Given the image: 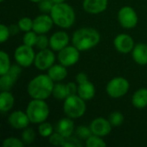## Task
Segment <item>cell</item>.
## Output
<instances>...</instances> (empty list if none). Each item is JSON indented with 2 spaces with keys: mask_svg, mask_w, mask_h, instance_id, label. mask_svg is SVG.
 Here are the masks:
<instances>
[{
  "mask_svg": "<svg viewBox=\"0 0 147 147\" xmlns=\"http://www.w3.org/2000/svg\"><path fill=\"white\" fill-rule=\"evenodd\" d=\"M54 82L48 74H40L28 84V94L33 99H47L53 93Z\"/></svg>",
  "mask_w": 147,
  "mask_h": 147,
  "instance_id": "obj_1",
  "label": "cell"
},
{
  "mask_svg": "<svg viewBox=\"0 0 147 147\" xmlns=\"http://www.w3.org/2000/svg\"><path fill=\"white\" fill-rule=\"evenodd\" d=\"M101 40L99 32L92 28H81L72 35V45L80 52L88 51L95 47Z\"/></svg>",
  "mask_w": 147,
  "mask_h": 147,
  "instance_id": "obj_2",
  "label": "cell"
},
{
  "mask_svg": "<svg viewBox=\"0 0 147 147\" xmlns=\"http://www.w3.org/2000/svg\"><path fill=\"white\" fill-rule=\"evenodd\" d=\"M50 16L55 25L62 28H71L76 20V14L73 8L68 3H55L50 12Z\"/></svg>",
  "mask_w": 147,
  "mask_h": 147,
  "instance_id": "obj_3",
  "label": "cell"
},
{
  "mask_svg": "<svg viewBox=\"0 0 147 147\" xmlns=\"http://www.w3.org/2000/svg\"><path fill=\"white\" fill-rule=\"evenodd\" d=\"M26 113L31 123L40 124L47 121L49 116L50 109L45 100L33 99L28 104Z\"/></svg>",
  "mask_w": 147,
  "mask_h": 147,
  "instance_id": "obj_4",
  "label": "cell"
},
{
  "mask_svg": "<svg viewBox=\"0 0 147 147\" xmlns=\"http://www.w3.org/2000/svg\"><path fill=\"white\" fill-rule=\"evenodd\" d=\"M63 110L67 117L71 119L80 118L84 115L86 111L85 101L82 99L78 94L69 96L64 100Z\"/></svg>",
  "mask_w": 147,
  "mask_h": 147,
  "instance_id": "obj_5",
  "label": "cell"
},
{
  "mask_svg": "<svg viewBox=\"0 0 147 147\" xmlns=\"http://www.w3.org/2000/svg\"><path fill=\"white\" fill-rule=\"evenodd\" d=\"M129 87V82L125 78L115 77L108 83L106 92L112 98H120L128 92Z\"/></svg>",
  "mask_w": 147,
  "mask_h": 147,
  "instance_id": "obj_6",
  "label": "cell"
},
{
  "mask_svg": "<svg viewBox=\"0 0 147 147\" xmlns=\"http://www.w3.org/2000/svg\"><path fill=\"white\" fill-rule=\"evenodd\" d=\"M35 53L32 47L27 46L25 44L19 46L15 51V59L16 64L22 67H29L34 64Z\"/></svg>",
  "mask_w": 147,
  "mask_h": 147,
  "instance_id": "obj_7",
  "label": "cell"
},
{
  "mask_svg": "<svg viewBox=\"0 0 147 147\" xmlns=\"http://www.w3.org/2000/svg\"><path fill=\"white\" fill-rule=\"evenodd\" d=\"M118 21L124 28H134L138 24V15L134 8L123 6L118 11Z\"/></svg>",
  "mask_w": 147,
  "mask_h": 147,
  "instance_id": "obj_8",
  "label": "cell"
},
{
  "mask_svg": "<svg viewBox=\"0 0 147 147\" xmlns=\"http://www.w3.org/2000/svg\"><path fill=\"white\" fill-rule=\"evenodd\" d=\"M80 51L75 46H67L62 50L59 51L58 59L59 64L65 67L72 66L79 60Z\"/></svg>",
  "mask_w": 147,
  "mask_h": 147,
  "instance_id": "obj_9",
  "label": "cell"
},
{
  "mask_svg": "<svg viewBox=\"0 0 147 147\" xmlns=\"http://www.w3.org/2000/svg\"><path fill=\"white\" fill-rule=\"evenodd\" d=\"M22 73V66L18 64L11 65L10 69L7 73L3 74L0 78V89L2 91L8 90L9 91L14 84L16 83L19 76Z\"/></svg>",
  "mask_w": 147,
  "mask_h": 147,
  "instance_id": "obj_10",
  "label": "cell"
},
{
  "mask_svg": "<svg viewBox=\"0 0 147 147\" xmlns=\"http://www.w3.org/2000/svg\"><path fill=\"white\" fill-rule=\"evenodd\" d=\"M55 62V54L53 50L48 48L40 50L36 55L34 59V65L37 69L40 71L48 70Z\"/></svg>",
  "mask_w": 147,
  "mask_h": 147,
  "instance_id": "obj_11",
  "label": "cell"
},
{
  "mask_svg": "<svg viewBox=\"0 0 147 147\" xmlns=\"http://www.w3.org/2000/svg\"><path fill=\"white\" fill-rule=\"evenodd\" d=\"M53 24L54 22L51 16L44 13L37 16L33 20V30L38 34H44L51 30Z\"/></svg>",
  "mask_w": 147,
  "mask_h": 147,
  "instance_id": "obj_12",
  "label": "cell"
},
{
  "mask_svg": "<svg viewBox=\"0 0 147 147\" xmlns=\"http://www.w3.org/2000/svg\"><path fill=\"white\" fill-rule=\"evenodd\" d=\"M90 130L92 134L105 137L109 135L112 130V125L109 122V119H105L103 117H98L94 119L90 124Z\"/></svg>",
  "mask_w": 147,
  "mask_h": 147,
  "instance_id": "obj_13",
  "label": "cell"
},
{
  "mask_svg": "<svg viewBox=\"0 0 147 147\" xmlns=\"http://www.w3.org/2000/svg\"><path fill=\"white\" fill-rule=\"evenodd\" d=\"M114 46L115 49L121 53H129L134 47V39L127 34H120L114 40Z\"/></svg>",
  "mask_w": 147,
  "mask_h": 147,
  "instance_id": "obj_14",
  "label": "cell"
},
{
  "mask_svg": "<svg viewBox=\"0 0 147 147\" xmlns=\"http://www.w3.org/2000/svg\"><path fill=\"white\" fill-rule=\"evenodd\" d=\"M8 122L12 128L21 130L28 127V124L30 123V121L26 112L16 110L12 112L9 115Z\"/></svg>",
  "mask_w": 147,
  "mask_h": 147,
  "instance_id": "obj_15",
  "label": "cell"
},
{
  "mask_svg": "<svg viewBox=\"0 0 147 147\" xmlns=\"http://www.w3.org/2000/svg\"><path fill=\"white\" fill-rule=\"evenodd\" d=\"M70 37L65 31H57L49 38V46L53 51H60L68 46Z\"/></svg>",
  "mask_w": 147,
  "mask_h": 147,
  "instance_id": "obj_16",
  "label": "cell"
},
{
  "mask_svg": "<svg viewBox=\"0 0 147 147\" xmlns=\"http://www.w3.org/2000/svg\"><path fill=\"white\" fill-rule=\"evenodd\" d=\"M108 7V0H84L83 8L90 14H99Z\"/></svg>",
  "mask_w": 147,
  "mask_h": 147,
  "instance_id": "obj_17",
  "label": "cell"
},
{
  "mask_svg": "<svg viewBox=\"0 0 147 147\" xmlns=\"http://www.w3.org/2000/svg\"><path fill=\"white\" fill-rule=\"evenodd\" d=\"M55 130L56 132L62 134L64 137L68 138L71 136L72 134L75 132V125L71 118L70 117L63 118L58 121L55 127Z\"/></svg>",
  "mask_w": 147,
  "mask_h": 147,
  "instance_id": "obj_18",
  "label": "cell"
},
{
  "mask_svg": "<svg viewBox=\"0 0 147 147\" xmlns=\"http://www.w3.org/2000/svg\"><path fill=\"white\" fill-rule=\"evenodd\" d=\"M78 95L84 101L91 100L96 95V87L90 80L78 84Z\"/></svg>",
  "mask_w": 147,
  "mask_h": 147,
  "instance_id": "obj_19",
  "label": "cell"
},
{
  "mask_svg": "<svg viewBox=\"0 0 147 147\" xmlns=\"http://www.w3.org/2000/svg\"><path fill=\"white\" fill-rule=\"evenodd\" d=\"M134 60L140 65H147V45L145 43H139L134 46L132 51Z\"/></svg>",
  "mask_w": 147,
  "mask_h": 147,
  "instance_id": "obj_20",
  "label": "cell"
},
{
  "mask_svg": "<svg viewBox=\"0 0 147 147\" xmlns=\"http://www.w3.org/2000/svg\"><path fill=\"white\" fill-rule=\"evenodd\" d=\"M48 76L53 82H60L67 77V69L63 65H53L48 69Z\"/></svg>",
  "mask_w": 147,
  "mask_h": 147,
  "instance_id": "obj_21",
  "label": "cell"
},
{
  "mask_svg": "<svg viewBox=\"0 0 147 147\" xmlns=\"http://www.w3.org/2000/svg\"><path fill=\"white\" fill-rule=\"evenodd\" d=\"M132 103L136 109H145L147 107V89L141 88L134 92L132 97Z\"/></svg>",
  "mask_w": 147,
  "mask_h": 147,
  "instance_id": "obj_22",
  "label": "cell"
},
{
  "mask_svg": "<svg viewBox=\"0 0 147 147\" xmlns=\"http://www.w3.org/2000/svg\"><path fill=\"white\" fill-rule=\"evenodd\" d=\"M15 103L14 96L8 90L2 91L0 94V110L2 113L9 111Z\"/></svg>",
  "mask_w": 147,
  "mask_h": 147,
  "instance_id": "obj_23",
  "label": "cell"
},
{
  "mask_svg": "<svg viewBox=\"0 0 147 147\" xmlns=\"http://www.w3.org/2000/svg\"><path fill=\"white\" fill-rule=\"evenodd\" d=\"M52 95L53 96L54 98L58 100H65L68 96L66 84L57 82V84H55L53 86Z\"/></svg>",
  "mask_w": 147,
  "mask_h": 147,
  "instance_id": "obj_24",
  "label": "cell"
},
{
  "mask_svg": "<svg viewBox=\"0 0 147 147\" xmlns=\"http://www.w3.org/2000/svg\"><path fill=\"white\" fill-rule=\"evenodd\" d=\"M10 60L9 56L7 53L4 51L0 52V76L5 74L8 72V71L10 69Z\"/></svg>",
  "mask_w": 147,
  "mask_h": 147,
  "instance_id": "obj_25",
  "label": "cell"
},
{
  "mask_svg": "<svg viewBox=\"0 0 147 147\" xmlns=\"http://www.w3.org/2000/svg\"><path fill=\"white\" fill-rule=\"evenodd\" d=\"M102 138V137L92 134L85 140V146L87 147H105L107 144Z\"/></svg>",
  "mask_w": 147,
  "mask_h": 147,
  "instance_id": "obj_26",
  "label": "cell"
},
{
  "mask_svg": "<svg viewBox=\"0 0 147 147\" xmlns=\"http://www.w3.org/2000/svg\"><path fill=\"white\" fill-rule=\"evenodd\" d=\"M38 133L43 138H49V136L53 133V127L49 122L44 121L39 124Z\"/></svg>",
  "mask_w": 147,
  "mask_h": 147,
  "instance_id": "obj_27",
  "label": "cell"
},
{
  "mask_svg": "<svg viewBox=\"0 0 147 147\" xmlns=\"http://www.w3.org/2000/svg\"><path fill=\"white\" fill-rule=\"evenodd\" d=\"M35 140V132L31 127H26L22 133V140L24 145H31Z\"/></svg>",
  "mask_w": 147,
  "mask_h": 147,
  "instance_id": "obj_28",
  "label": "cell"
},
{
  "mask_svg": "<svg viewBox=\"0 0 147 147\" xmlns=\"http://www.w3.org/2000/svg\"><path fill=\"white\" fill-rule=\"evenodd\" d=\"M109 121L112 127H120L124 122V115L119 111H115L109 115Z\"/></svg>",
  "mask_w": 147,
  "mask_h": 147,
  "instance_id": "obj_29",
  "label": "cell"
},
{
  "mask_svg": "<svg viewBox=\"0 0 147 147\" xmlns=\"http://www.w3.org/2000/svg\"><path fill=\"white\" fill-rule=\"evenodd\" d=\"M38 34L35 33L34 30L28 31V32H25V34L23 35V44L29 46V47H34L36 45V41H37V35Z\"/></svg>",
  "mask_w": 147,
  "mask_h": 147,
  "instance_id": "obj_30",
  "label": "cell"
},
{
  "mask_svg": "<svg viewBox=\"0 0 147 147\" xmlns=\"http://www.w3.org/2000/svg\"><path fill=\"white\" fill-rule=\"evenodd\" d=\"M17 25L20 30L22 32H28V31L33 30V20L29 17H27V16L22 17L18 21Z\"/></svg>",
  "mask_w": 147,
  "mask_h": 147,
  "instance_id": "obj_31",
  "label": "cell"
},
{
  "mask_svg": "<svg viewBox=\"0 0 147 147\" xmlns=\"http://www.w3.org/2000/svg\"><path fill=\"white\" fill-rule=\"evenodd\" d=\"M75 133L77 137H78L80 140H86L90 135H92L90 127L87 126H78L75 129Z\"/></svg>",
  "mask_w": 147,
  "mask_h": 147,
  "instance_id": "obj_32",
  "label": "cell"
},
{
  "mask_svg": "<svg viewBox=\"0 0 147 147\" xmlns=\"http://www.w3.org/2000/svg\"><path fill=\"white\" fill-rule=\"evenodd\" d=\"M65 137H64L62 134H60L59 133L56 132V133H53L50 136H49V143L53 146H63L65 142Z\"/></svg>",
  "mask_w": 147,
  "mask_h": 147,
  "instance_id": "obj_33",
  "label": "cell"
},
{
  "mask_svg": "<svg viewBox=\"0 0 147 147\" xmlns=\"http://www.w3.org/2000/svg\"><path fill=\"white\" fill-rule=\"evenodd\" d=\"M2 146L3 147H23L25 145L22 140L15 137H9L3 141Z\"/></svg>",
  "mask_w": 147,
  "mask_h": 147,
  "instance_id": "obj_34",
  "label": "cell"
},
{
  "mask_svg": "<svg viewBox=\"0 0 147 147\" xmlns=\"http://www.w3.org/2000/svg\"><path fill=\"white\" fill-rule=\"evenodd\" d=\"M54 4L55 3L53 2V0H41L38 3V7L41 12L45 14H50Z\"/></svg>",
  "mask_w": 147,
  "mask_h": 147,
  "instance_id": "obj_35",
  "label": "cell"
},
{
  "mask_svg": "<svg viewBox=\"0 0 147 147\" xmlns=\"http://www.w3.org/2000/svg\"><path fill=\"white\" fill-rule=\"evenodd\" d=\"M48 46H49V39L47 38V36L45 34H38L35 47L37 48H39L40 50H42V49L47 48Z\"/></svg>",
  "mask_w": 147,
  "mask_h": 147,
  "instance_id": "obj_36",
  "label": "cell"
},
{
  "mask_svg": "<svg viewBox=\"0 0 147 147\" xmlns=\"http://www.w3.org/2000/svg\"><path fill=\"white\" fill-rule=\"evenodd\" d=\"M63 146L65 147H80L82 146V143L80 142V139L75 137H68L65 139V142Z\"/></svg>",
  "mask_w": 147,
  "mask_h": 147,
  "instance_id": "obj_37",
  "label": "cell"
},
{
  "mask_svg": "<svg viewBox=\"0 0 147 147\" xmlns=\"http://www.w3.org/2000/svg\"><path fill=\"white\" fill-rule=\"evenodd\" d=\"M9 35H10V31L9 27L2 23L0 25V41L2 43L5 42L9 38Z\"/></svg>",
  "mask_w": 147,
  "mask_h": 147,
  "instance_id": "obj_38",
  "label": "cell"
},
{
  "mask_svg": "<svg viewBox=\"0 0 147 147\" xmlns=\"http://www.w3.org/2000/svg\"><path fill=\"white\" fill-rule=\"evenodd\" d=\"M66 90H67L68 96L78 94V85L74 82H69V83H67L66 84Z\"/></svg>",
  "mask_w": 147,
  "mask_h": 147,
  "instance_id": "obj_39",
  "label": "cell"
},
{
  "mask_svg": "<svg viewBox=\"0 0 147 147\" xmlns=\"http://www.w3.org/2000/svg\"><path fill=\"white\" fill-rule=\"evenodd\" d=\"M87 81H89V78H88V76H87L86 73H84V72H79V73L77 74V76H76V82H77L78 84H83V83L87 82Z\"/></svg>",
  "mask_w": 147,
  "mask_h": 147,
  "instance_id": "obj_40",
  "label": "cell"
},
{
  "mask_svg": "<svg viewBox=\"0 0 147 147\" xmlns=\"http://www.w3.org/2000/svg\"><path fill=\"white\" fill-rule=\"evenodd\" d=\"M9 31H10V34H12V35L16 34L20 30L18 25H11V26L9 27Z\"/></svg>",
  "mask_w": 147,
  "mask_h": 147,
  "instance_id": "obj_41",
  "label": "cell"
},
{
  "mask_svg": "<svg viewBox=\"0 0 147 147\" xmlns=\"http://www.w3.org/2000/svg\"><path fill=\"white\" fill-rule=\"evenodd\" d=\"M65 0H53V2L54 3H64Z\"/></svg>",
  "mask_w": 147,
  "mask_h": 147,
  "instance_id": "obj_42",
  "label": "cell"
},
{
  "mask_svg": "<svg viewBox=\"0 0 147 147\" xmlns=\"http://www.w3.org/2000/svg\"><path fill=\"white\" fill-rule=\"evenodd\" d=\"M29 1H31V2H33V3H39V2L41 1V0H29Z\"/></svg>",
  "mask_w": 147,
  "mask_h": 147,
  "instance_id": "obj_43",
  "label": "cell"
},
{
  "mask_svg": "<svg viewBox=\"0 0 147 147\" xmlns=\"http://www.w3.org/2000/svg\"><path fill=\"white\" fill-rule=\"evenodd\" d=\"M3 1H5V0H1V2H3Z\"/></svg>",
  "mask_w": 147,
  "mask_h": 147,
  "instance_id": "obj_44",
  "label": "cell"
}]
</instances>
